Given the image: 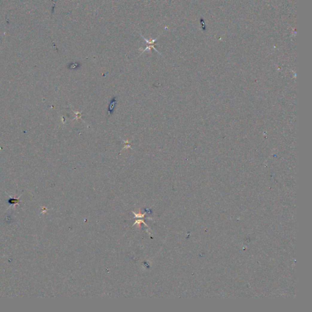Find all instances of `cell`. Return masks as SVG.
Instances as JSON below:
<instances>
[{
  "label": "cell",
  "instance_id": "6da1fadb",
  "mask_svg": "<svg viewBox=\"0 0 312 312\" xmlns=\"http://www.w3.org/2000/svg\"><path fill=\"white\" fill-rule=\"evenodd\" d=\"M141 37H142V38H143V39H144V40H145V41H146V42H147V47L146 48V49H144V50L143 51L142 53H143V52L146 51V50H151V48H153L154 50H156V51H157V53H159V51H157V50H156V48H154V45H156V43H155V42H156V41L157 40V39L159 38V37H157V39H154V40H147V39H146L145 37H143V36H142L141 34Z\"/></svg>",
  "mask_w": 312,
  "mask_h": 312
}]
</instances>
